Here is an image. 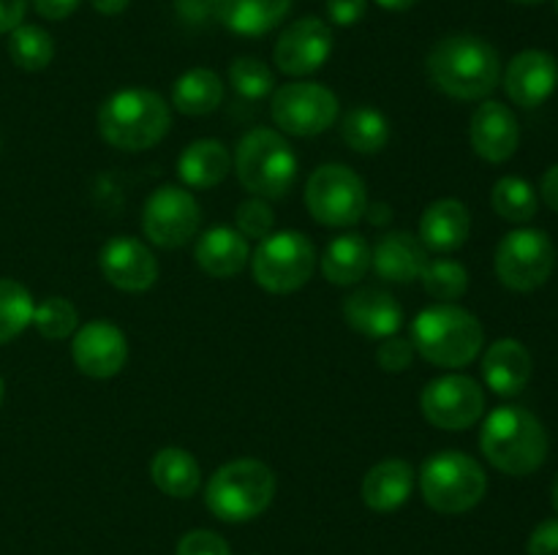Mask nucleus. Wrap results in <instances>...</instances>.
Instances as JSON below:
<instances>
[{
	"label": "nucleus",
	"instance_id": "39448f33",
	"mask_svg": "<svg viewBox=\"0 0 558 555\" xmlns=\"http://www.w3.org/2000/svg\"><path fill=\"white\" fill-rule=\"evenodd\" d=\"M276 495V473L254 457L218 468L205 488V504L218 520L248 522L259 517Z\"/></svg>",
	"mask_w": 558,
	"mask_h": 555
},
{
	"label": "nucleus",
	"instance_id": "7c9ffc66",
	"mask_svg": "<svg viewBox=\"0 0 558 555\" xmlns=\"http://www.w3.org/2000/svg\"><path fill=\"white\" fill-rule=\"evenodd\" d=\"M33 310L36 303L31 292L20 281L0 278V346L14 341L33 324Z\"/></svg>",
	"mask_w": 558,
	"mask_h": 555
},
{
	"label": "nucleus",
	"instance_id": "f3484780",
	"mask_svg": "<svg viewBox=\"0 0 558 555\" xmlns=\"http://www.w3.org/2000/svg\"><path fill=\"white\" fill-rule=\"evenodd\" d=\"M98 267L112 286L123 292H147L158 278V261L145 243L114 237L98 254Z\"/></svg>",
	"mask_w": 558,
	"mask_h": 555
},
{
	"label": "nucleus",
	"instance_id": "c9c22d12",
	"mask_svg": "<svg viewBox=\"0 0 558 555\" xmlns=\"http://www.w3.org/2000/svg\"><path fill=\"white\" fill-rule=\"evenodd\" d=\"M76 324H80V313L65 297H47L33 310V326L47 341H63L74 335Z\"/></svg>",
	"mask_w": 558,
	"mask_h": 555
},
{
	"label": "nucleus",
	"instance_id": "412c9836",
	"mask_svg": "<svg viewBox=\"0 0 558 555\" xmlns=\"http://www.w3.org/2000/svg\"><path fill=\"white\" fill-rule=\"evenodd\" d=\"M428 264V250L420 237L407 232H390L371 248V267L387 283L420 281V272Z\"/></svg>",
	"mask_w": 558,
	"mask_h": 555
},
{
	"label": "nucleus",
	"instance_id": "c85d7f7f",
	"mask_svg": "<svg viewBox=\"0 0 558 555\" xmlns=\"http://www.w3.org/2000/svg\"><path fill=\"white\" fill-rule=\"evenodd\" d=\"M223 101V82L216 71L210 69H191L174 82L172 103L178 112L202 118L221 107Z\"/></svg>",
	"mask_w": 558,
	"mask_h": 555
},
{
	"label": "nucleus",
	"instance_id": "ddd939ff",
	"mask_svg": "<svg viewBox=\"0 0 558 555\" xmlns=\"http://www.w3.org/2000/svg\"><path fill=\"white\" fill-rule=\"evenodd\" d=\"M423 417L439 430H466L483 417V386L469 375H441L425 384L420 397Z\"/></svg>",
	"mask_w": 558,
	"mask_h": 555
},
{
	"label": "nucleus",
	"instance_id": "e433bc0d",
	"mask_svg": "<svg viewBox=\"0 0 558 555\" xmlns=\"http://www.w3.org/2000/svg\"><path fill=\"white\" fill-rule=\"evenodd\" d=\"M234 223H238V232L243 234L245 239H265L267 234L272 232V223H276V215H272L270 205L259 196L243 201L234 212Z\"/></svg>",
	"mask_w": 558,
	"mask_h": 555
},
{
	"label": "nucleus",
	"instance_id": "9b49d317",
	"mask_svg": "<svg viewBox=\"0 0 558 555\" xmlns=\"http://www.w3.org/2000/svg\"><path fill=\"white\" fill-rule=\"evenodd\" d=\"M270 114L283 134L316 136L336 125L341 103L336 92L319 82H289L272 96Z\"/></svg>",
	"mask_w": 558,
	"mask_h": 555
},
{
	"label": "nucleus",
	"instance_id": "0eeeda50",
	"mask_svg": "<svg viewBox=\"0 0 558 555\" xmlns=\"http://www.w3.org/2000/svg\"><path fill=\"white\" fill-rule=\"evenodd\" d=\"M420 490L425 504L439 515H463L485 498L488 477L466 452L445 449L423 462Z\"/></svg>",
	"mask_w": 558,
	"mask_h": 555
},
{
	"label": "nucleus",
	"instance_id": "ea45409f",
	"mask_svg": "<svg viewBox=\"0 0 558 555\" xmlns=\"http://www.w3.org/2000/svg\"><path fill=\"white\" fill-rule=\"evenodd\" d=\"M368 0H327V16L332 25L352 27L365 16Z\"/></svg>",
	"mask_w": 558,
	"mask_h": 555
},
{
	"label": "nucleus",
	"instance_id": "f704fd0d",
	"mask_svg": "<svg viewBox=\"0 0 558 555\" xmlns=\"http://www.w3.org/2000/svg\"><path fill=\"white\" fill-rule=\"evenodd\" d=\"M229 85L245 101H262L276 87L270 65L256 58H238L229 65Z\"/></svg>",
	"mask_w": 558,
	"mask_h": 555
},
{
	"label": "nucleus",
	"instance_id": "473e14b6",
	"mask_svg": "<svg viewBox=\"0 0 558 555\" xmlns=\"http://www.w3.org/2000/svg\"><path fill=\"white\" fill-rule=\"evenodd\" d=\"M490 205L499 212L505 221L510 223H529L537 215V190L532 188V183H526L523 177H501L494 185V194H490Z\"/></svg>",
	"mask_w": 558,
	"mask_h": 555
},
{
	"label": "nucleus",
	"instance_id": "864d4df0",
	"mask_svg": "<svg viewBox=\"0 0 558 555\" xmlns=\"http://www.w3.org/2000/svg\"><path fill=\"white\" fill-rule=\"evenodd\" d=\"M556 11H558V0H556Z\"/></svg>",
	"mask_w": 558,
	"mask_h": 555
},
{
	"label": "nucleus",
	"instance_id": "dca6fc26",
	"mask_svg": "<svg viewBox=\"0 0 558 555\" xmlns=\"http://www.w3.org/2000/svg\"><path fill=\"white\" fill-rule=\"evenodd\" d=\"M558 87V63L550 52L526 49L507 65L505 90L512 103L523 109L543 107Z\"/></svg>",
	"mask_w": 558,
	"mask_h": 555
},
{
	"label": "nucleus",
	"instance_id": "5701e85b",
	"mask_svg": "<svg viewBox=\"0 0 558 555\" xmlns=\"http://www.w3.org/2000/svg\"><path fill=\"white\" fill-rule=\"evenodd\" d=\"M196 261L202 270L213 278H232L245 270L251 261L248 239L232 226H213L199 234L194 248Z\"/></svg>",
	"mask_w": 558,
	"mask_h": 555
},
{
	"label": "nucleus",
	"instance_id": "4be33fe9",
	"mask_svg": "<svg viewBox=\"0 0 558 555\" xmlns=\"http://www.w3.org/2000/svg\"><path fill=\"white\" fill-rule=\"evenodd\" d=\"M472 232L469 207L458 199H439L420 218V243L434 254H452L461 248Z\"/></svg>",
	"mask_w": 558,
	"mask_h": 555
},
{
	"label": "nucleus",
	"instance_id": "aec40b11",
	"mask_svg": "<svg viewBox=\"0 0 558 555\" xmlns=\"http://www.w3.org/2000/svg\"><path fill=\"white\" fill-rule=\"evenodd\" d=\"M483 379L496 395H521L532 379V354L515 337H501L490 343L483 357Z\"/></svg>",
	"mask_w": 558,
	"mask_h": 555
},
{
	"label": "nucleus",
	"instance_id": "de8ad7c7",
	"mask_svg": "<svg viewBox=\"0 0 558 555\" xmlns=\"http://www.w3.org/2000/svg\"><path fill=\"white\" fill-rule=\"evenodd\" d=\"M376 3L387 11H409L412 5H417V0H376Z\"/></svg>",
	"mask_w": 558,
	"mask_h": 555
},
{
	"label": "nucleus",
	"instance_id": "9d476101",
	"mask_svg": "<svg viewBox=\"0 0 558 555\" xmlns=\"http://www.w3.org/2000/svg\"><path fill=\"white\" fill-rule=\"evenodd\" d=\"M496 275L512 292H534L556 267V248L543 229H515L496 248Z\"/></svg>",
	"mask_w": 558,
	"mask_h": 555
},
{
	"label": "nucleus",
	"instance_id": "f8f14e48",
	"mask_svg": "<svg viewBox=\"0 0 558 555\" xmlns=\"http://www.w3.org/2000/svg\"><path fill=\"white\" fill-rule=\"evenodd\" d=\"M202 207L194 194L180 185H161L150 194L142 210V232L158 248H183L196 237Z\"/></svg>",
	"mask_w": 558,
	"mask_h": 555
},
{
	"label": "nucleus",
	"instance_id": "4c0bfd02",
	"mask_svg": "<svg viewBox=\"0 0 558 555\" xmlns=\"http://www.w3.org/2000/svg\"><path fill=\"white\" fill-rule=\"evenodd\" d=\"M178 555H232L227 539L216 531H189L178 542Z\"/></svg>",
	"mask_w": 558,
	"mask_h": 555
},
{
	"label": "nucleus",
	"instance_id": "b1692460",
	"mask_svg": "<svg viewBox=\"0 0 558 555\" xmlns=\"http://www.w3.org/2000/svg\"><path fill=\"white\" fill-rule=\"evenodd\" d=\"M292 0H216V20L238 36L256 38L283 22Z\"/></svg>",
	"mask_w": 558,
	"mask_h": 555
},
{
	"label": "nucleus",
	"instance_id": "c756f323",
	"mask_svg": "<svg viewBox=\"0 0 558 555\" xmlns=\"http://www.w3.org/2000/svg\"><path fill=\"white\" fill-rule=\"evenodd\" d=\"M341 139L354 152L374 156V152L385 150L390 141V120L374 107H354L343 114Z\"/></svg>",
	"mask_w": 558,
	"mask_h": 555
},
{
	"label": "nucleus",
	"instance_id": "393cba45",
	"mask_svg": "<svg viewBox=\"0 0 558 555\" xmlns=\"http://www.w3.org/2000/svg\"><path fill=\"white\" fill-rule=\"evenodd\" d=\"M414 468L401 457L381 460L365 473L363 479V501L374 511H396L412 495Z\"/></svg>",
	"mask_w": 558,
	"mask_h": 555
},
{
	"label": "nucleus",
	"instance_id": "6ab92c4d",
	"mask_svg": "<svg viewBox=\"0 0 558 555\" xmlns=\"http://www.w3.org/2000/svg\"><path fill=\"white\" fill-rule=\"evenodd\" d=\"M343 316H347L352 330H357L365 337H374V341H385V337L396 335L403 326L401 303L390 292H381V288H360V292H354L343 303Z\"/></svg>",
	"mask_w": 558,
	"mask_h": 555
},
{
	"label": "nucleus",
	"instance_id": "a18cd8bd",
	"mask_svg": "<svg viewBox=\"0 0 558 555\" xmlns=\"http://www.w3.org/2000/svg\"><path fill=\"white\" fill-rule=\"evenodd\" d=\"M539 190H543L545 205H548L554 212H558V163H556V166H550L548 172H545Z\"/></svg>",
	"mask_w": 558,
	"mask_h": 555
},
{
	"label": "nucleus",
	"instance_id": "79ce46f5",
	"mask_svg": "<svg viewBox=\"0 0 558 555\" xmlns=\"http://www.w3.org/2000/svg\"><path fill=\"white\" fill-rule=\"evenodd\" d=\"M174 11L189 25H205L216 16V0H174Z\"/></svg>",
	"mask_w": 558,
	"mask_h": 555
},
{
	"label": "nucleus",
	"instance_id": "37998d69",
	"mask_svg": "<svg viewBox=\"0 0 558 555\" xmlns=\"http://www.w3.org/2000/svg\"><path fill=\"white\" fill-rule=\"evenodd\" d=\"M76 5H80V0H33V9H36L44 20L52 22L65 20V16L74 14Z\"/></svg>",
	"mask_w": 558,
	"mask_h": 555
},
{
	"label": "nucleus",
	"instance_id": "3c124183",
	"mask_svg": "<svg viewBox=\"0 0 558 555\" xmlns=\"http://www.w3.org/2000/svg\"><path fill=\"white\" fill-rule=\"evenodd\" d=\"M554 506H556V511H558V479H556V484H554Z\"/></svg>",
	"mask_w": 558,
	"mask_h": 555
},
{
	"label": "nucleus",
	"instance_id": "bb28decb",
	"mask_svg": "<svg viewBox=\"0 0 558 555\" xmlns=\"http://www.w3.org/2000/svg\"><path fill=\"white\" fill-rule=\"evenodd\" d=\"M371 267V245L363 234H338L322 254V272L336 286H354Z\"/></svg>",
	"mask_w": 558,
	"mask_h": 555
},
{
	"label": "nucleus",
	"instance_id": "6e6552de",
	"mask_svg": "<svg viewBox=\"0 0 558 555\" xmlns=\"http://www.w3.org/2000/svg\"><path fill=\"white\" fill-rule=\"evenodd\" d=\"M316 270V248L305 234L270 232L251 254V272L262 288L272 294H292L311 281Z\"/></svg>",
	"mask_w": 558,
	"mask_h": 555
},
{
	"label": "nucleus",
	"instance_id": "4468645a",
	"mask_svg": "<svg viewBox=\"0 0 558 555\" xmlns=\"http://www.w3.org/2000/svg\"><path fill=\"white\" fill-rule=\"evenodd\" d=\"M332 52V30L319 16H303L278 36L272 58L278 71L289 76H305L319 71Z\"/></svg>",
	"mask_w": 558,
	"mask_h": 555
},
{
	"label": "nucleus",
	"instance_id": "2f4dec72",
	"mask_svg": "<svg viewBox=\"0 0 558 555\" xmlns=\"http://www.w3.org/2000/svg\"><path fill=\"white\" fill-rule=\"evenodd\" d=\"M9 54L22 71H44L54 58V41L44 27L16 25L9 33Z\"/></svg>",
	"mask_w": 558,
	"mask_h": 555
},
{
	"label": "nucleus",
	"instance_id": "c03bdc74",
	"mask_svg": "<svg viewBox=\"0 0 558 555\" xmlns=\"http://www.w3.org/2000/svg\"><path fill=\"white\" fill-rule=\"evenodd\" d=\"M27 11V0H0V36L11 33L22 25V16Z\"/></svg>",
	"mask_w": 558,
	"mask_h": 555
},
{
	"label": "nucleus",
	"instance_id": "8fccbe9b",
	"mask_svg": "<svg viewBox=\"0 0 558 555\" xmlns=\"http://www.w3.org/2000/svg\"><path fill=\"white\" fill-rule=\"evenodd\" d=\"M512 3H526V5H532V3H545V0H512Z\"/></svg>",
	"mask_w": 558,
	"mask_h": 555
},
{
	"label": "nucleus",
	"instance_id": "1a4fd4ad",
	"mask_svg": "<svg viewBox=\"0 0 558 555\" xmlns=\"http://www.w3.org/2000/svg\"><path fill=\"white\" fill-rule=\"evenodd\" d=\"M305 205L314 221L325 226H354L368 210V190L354 169L325 163L305 183Z\"/></svg>",
	"mask_w": 558,
	"mask_h": 555
},
{
	"label": "nucleus",
	"instance_id": "a19ab883",
	"mask_svg": "<svg viewBox=\"0 0 558 555\" xmlns=\"http://www.w3.org/2000/svg\"><path fill=\"white\" fill-rule=\"evenodd\" d=\"M529 555H558V520L539 522L526 544Z\"/></svg>",
	"mask_w": 558,
	"mask_h": 555
},
{
	"label": "nucleus",
	"instance_id": "7ed1b4c3",
	"mask_svg": "<svg viewBox=\"0 0 558 555\" xmlns=\"http://www.w3.org/2000/svg\"><path fill=\"white\" fill-rule=\"evenodd\" d=\"M172 128V112L163 96L145 87H129L109 96L98 109V134L118 150L140 152L156 147Z\"/></svg>",
	"mask_w": 558,
	"mask_h": 555
},
{
	"label": "nucleus",
	"instance_id": "f257e3e1",
	"mask_svg": "<svg viewBox=\"0 0 558 555\" xmlns=\"http://www.w3.org/2000/svg\"><path fill=\"white\" fill-rule=\"evenodd\" d=\"M428 74L434 85L458 101H477L490 96L501 79L499 52L485 38L472 33L447 36L430 49Z\"/></svg>",
	"mask_w": 558,
	"mask_h": 555
},
{
	"label": "nucleus",
	"instance_id": "423d86ee",
	"mask_svg": "<svg viewBox=\"0 0 558 555\" xmlns=\"http://www.w3.org/2000/svg\"><path fill=\"white\" fill-rule=\"evenodd\" d=\"M234 172L248 194L283 199L298 180V156L278 131L254 128L234 150Z\"/></svg>",
	"mask_w": 558,
	"mask_h": 555
},
{
	"label": "nucleus",
	"instance_id": "20e7f679",
	"mask_svg": "<svg viewBox=\"0 0 558 555\" xmlns=\"http://www.w3.org/2000/svg\"><path fill=\"white\" fill-rule=\"evenodd\" d=\"M483 341V324L461 305H430L412 321V346L436 368H466L480 354Z\"/></svg>",
	"mask_w": 558,
	"mask_h": 555
},
{
	"label": "nucleus",
	"instance_id": "09e8293b",
	"mask_svg": "<svg viewBox=\"0 0 558 555\" xmlns=\"http://www.w3.org/2000/svg\"><path fill=\"white\" fill-rule=\"evenodd\" d=\"M365 212H379V215H368L374 223H381L385 218L390 221V207H385V205H376V207L368 205V210H365Z\"/></svg>",
	"mask_w": 558,
	"mask_h": 555
},
{
	"label": "nucleus",
	"instance_id": "f03ea898",
	"mask_svg": "<svg viewBox=\"0 0 558 555\" xmlns=\"http://www.w3.org/2000/svg\"><path fill=\"white\" fill-rule=\"evenodd\" d=\"M480 446L494 468L510 477H529L548 457V433L526 408L499 406L485 419Z\"/></svg>",
	"mask_w": 558,
	"mask_h": 555
},
{
	"label": "nucleus",
	"instance_id": "49530a36",
	"mask_svg": "<svg viewBox=\"0 0 558 555\" xmlns=\"http://www.w3.org/2000/svg\"><path fill=\"white\" fill-rule=\"evenodd\" d=\"M131 0H90L93 9L98 11V14H107V16H114V14H123L125 9H129Z\"/></svg>",
	"mask_w": 558,
	"mask_h": 555
},
{
	"label": "nucleus",
	"instance_id": "a878e982",
	"mask_svg": "<svg viewBox=\"0 0 558 555\" xmlns=\"http://www.w3.org/2000/svg\"><path fill=\"white\" fill-rule=\"evenodd\" d=\"M232 169V152L218 139H196L183 150L178 174L189 188H213L223 183Z\"/></svg>",
	"mask_w": 558,
	"mask_h": 555
},
{
	"label": "nucleus",
	"instance_id": "cd10ccee",
	"mask_svg": "<svg viewBox=\"0 0 558 555\" xmlns=\"http://www.w3.org/2000/svg\"><path fill=\"white\" fill-rule=\"evenodd\" d=\"M150 477L156 488L172 498H191L202 484L199 462L180 446H167V449L156 452L150 462Z\"/></svg>",
	"mask_w": 558,
	"mask_h": 555
},
{
	"label": "nucleus",
	"instance_id": "a211bd4d",
	"mask_svg": "<svg viewBox=\"0 0 558 555\" xmlns=\"http://www.w3.org/2000/svg\"><path fill=\"white\" fill-rule=\"evenodd\" d=\"M469 139H472L474 152L490 163H505L507 158L515 156L521 145V128L518 118L510 107L499 101L480 103L477 112L472 114L469 125Z\"/></svg>",
	"mask_w": 558,
	"mask_h": 555
},
{
	"label": "nucleus",
	"instance_id": "2eb2a0df",
	"mask_svg": "<svg viewBox=\"0 0 558 555\" xmlns=\"http://www.w3.org/2000/svg\"><path fill=\"white\" fill-rule=\"evenodd\" d=\"M71 357L80 373L90 375V379H112L125 368L129 359V341H125L123 330L114 326L112 321H87L80 326L71 343Z\"/></svg>",
	"mask_w": 558,
	"mask_h": 555
},
{
	"label": "nucleus",
	"instance_id": "72a5a7b5",
	"mask_svg": "<svg viewBox=\"0 0 558 555\" xmlns=\"http://www.w3.org/2000/svg\"><path fill=\"white\" fill-rule=\"evenodd\" d=\"M423 288L439 303H456L466 294L469 272L461 261L452 259H430L420 272Z\"/></svg>",
	"mask_w": 558,
	"mask_h": 555
},
{
	"label": "nucleus",
	"instance_id": "58836bf2",
	"mask_svg": "<svg viewBox=\"0 0 558 555\" xmlns=\"http://www.w3.org/2000/svg\"><path fill=\"white\" fill-rule=\"evenodd\" d=\"M412 341H403V337L396 335L385 337V341L379 343V348H376V362H379L381 370H387V373H401V370H407L409 365H412Z\"/></svg>",
	"mask_w": 558,
	"mask_h": 555
},
{
	"label": "nucleus",
	"instance_id": "603ef678",
	"mask_svg": "<svg viewBox=\"0 0 558 555\" xmlns=\"http://www.w3.org/2000/svg\"><path fill=\"white\" fill-rule=\"evenodd\" d=\"M3 392H5V386H3V379H0V403H3Z\"/></svg>",
	"mask_w": 558,
	"mask_h": 555
}]
</instances>
